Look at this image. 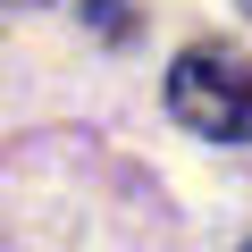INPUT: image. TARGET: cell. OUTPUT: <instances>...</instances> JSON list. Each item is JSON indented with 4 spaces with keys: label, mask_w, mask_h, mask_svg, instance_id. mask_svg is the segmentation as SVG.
Here are the masks:
<instances>
[{
    "label": "cell",
    "mask_w": 252,
    "mask_h": 252,
    "mask_svg": "<svg viewBox=\"0 0 252 252\" xmlns=\"http://www.w3.org/2000/svg\"><path fill=\"white\" fill-rule=\"evenodd\" d=\"M168 109L210 143H252V59L235 42H193L168 67Z\"/></svg>",
    "instance_id": "1"
},
{
    "label": "cell",
    "mask_w": 252,
    "mask_h": 252,
    "mask_svg": "<svg viewBox=\"0 0 252 252\" xmlns=\"http://www.w3.org/2000/svg\"><path fill=\"white\" fill-rule=\"evenodd\" d=\"M84 17H93V34H109V42L135 34V9H126V0H84Z\"/></svg>",
    "instance_id": "2"
},
{
    "label": "cell",
    "mask_w": 252,
    "mask_h": 252,
    "mask_svg": "<svg viewBox=\"0 0 252 252\" xmlns=\"http://www.w3.org/2000/svg\"><path fill=\"white\" fill-rule=\"evenodd\" d=\"M244 252H252V244H244Z\"/></svg>",
    "instance_id": "3"
}]
</instances>
